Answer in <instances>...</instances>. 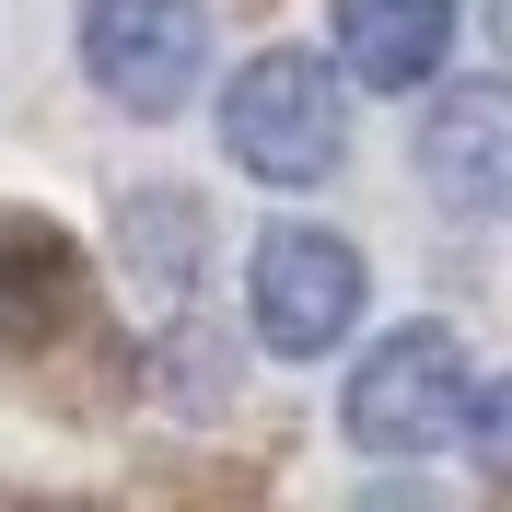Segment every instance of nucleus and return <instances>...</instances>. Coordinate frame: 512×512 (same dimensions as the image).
Masks as SVG:
<instances>
[{
    "label": "nucleus",
    "mask_w": 512,
    "mask_h": 512,
    "mask_svg": "<svg viewBox=\"0 0 512 512\" xmlns=\"http://www.w3.org/2000/svg\"><path fill=\"white\" fill-rule=\"evenodd\" d=\"M210 350H222L210 326H175V338H163V361H152V396H163V408H222V396H233V373Z\"/></svg>",
    "instance_id": "6e6552de"
},
{
    "label": "nucleus",
    "mask_w": 512,
    "mask_h": 512,
    "mask_svg": "<svg viewBox=\"0 0 512 512\" xmlns=\"http://www.w3.org/2000/svg\"><path fill=\"white\" fill-rule=\"evenodd\" d=\"M82 70L128 117H175L210 70V0H82Z\"/></svg>",
    "instance_id": "f03ea898"
},
{
    "label": "nucleus",
    "mask_w": 512,
    "mask_h": 512,
    "mask_svg": "<svg viewBox=\"0 0 512 512\" xmlns=\"http://www.w3.org/2000/svg\"><path fill=\"white\" fill-rule=\"evenodd\" d=\"M454 419H466V350H454V326H396L373 338V361L350 373V443L361 454H431L454 443Z\"/></svg>",
    "instance_id": "7ed1b4c3"
},
{
    "label": "nucleus",
    "mask_w": 512,
    "mask_h": 512,
    "mask_svg": "<svg viewBox=\"0 0 512 512\" xmlns=\"http://www.w3.org/2000/svg\"><path fill=\"white\" fill-rule=\"evenodd\" d=\"M222 152L256 187H326L350 163V94L315 47H256L222 94Z\"/></svg>",
    "instance_id": "f257e3e1"
},
{
    "label": "nucleus",
    "mask_w": 512,
    "mask_h": 512,
    "mask_svg": "<svg viewBox=\"0 0 512 512\" xmlns=\"http://www.w3.org/2000/svg\"><path fill=\"white\" fill-rule=\"evenodd\" d=\"M350 315H361V256L338 245V233H315V222L256 233V338H268L280 361L338 350Z\"/></svg>",
    "instance_id": "20e7f679"
},
{
    "label": "nucleus",
    "mask_w": 512,
    "mask_h": 512,
    "mask_svg": "<svg viewBox=\"0 0 512 512\" xmlns=\"http://www.w3.org/2000/svg\"><path fill=\"white\" fill-rule=\"evenodd\" d=\"M82 315V256L59 222H0V350H47Z\"/></svg>",
    "instance_id": "423d86ee"
},
{
    "label": "nucleus",
    "mask_w": 512,
    "mask_h": 512,
    "mask_svg": "<svg viewBox=\"0 0 512 512\" xmlns=\"http://www.w3.org/2000/svg\"><path fill=\"white\" fill-rule=\"evenodd\" d=\"M128 245L152 280H198V198H140L128 210Z\"/></svg>",
    "instance_id": "1a4fd4ad"
},
{
    "label": "nucleus",
    "mask_w": 512,
    "mask_h": 512,
    "mask_svg": "<svg viewBox=\"0 0 512 512\" xmlns=\"http://www.w3.org/2000/svg\"><path fill=\"white\" fill-rule=\"evenodd\" d=\"M454 47V0H338V70H361L373 94L431 82Z\"/></svg>",
    "instance_id": "0eeeda50"
},
{
    "label": "nucleus",
    "mask_w": 512,
    "mask_h": 512,
    "mask_svg": "<svg viewBox=\"0 0 512 512\" xmlns=\"http://www.w3.org/2000/svg\"><path fill=\"white\" fill-rule=\"evenodd\" d=\"M489 24H501V47H512V0H489Z\"/></svg>",
    "instance_id": "9b49d317"
},
{
    "label": "nucleus",
    "mask_w": 512,
    "mask_h": 512,
    "mask_svg": "<svg viewBox=\"0 0 512 512\" xmlns=\"http://www.w3.org/2000/svg\"><path fill=\"white\" fill-rule=\"evenodd\" d=\"M454 431H466V454H478L489 478H512V384H478V396H466V419H454Z\"/></svg>",
    "instance_id": "9d476101"
},
{
    "label": "nucleus",
    "mask_w": 512,
    "mask_h": 512,
    "mask_svg": "<svg viewBox=\"0 0 512 512\" xmlns=\"http://www.w3.org/2000/svg\"><path fill=\"white\" fill-rule=\"evenodd\" d=\"M419 175L443 210H512V82H454L419 117Z\"/></svg>",
    "instance_id": "39448f33"
}]
</instances>
